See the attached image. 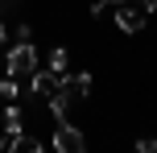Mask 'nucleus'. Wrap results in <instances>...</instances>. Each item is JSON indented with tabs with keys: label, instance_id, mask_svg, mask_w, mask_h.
<instances>
[{
	"label": "nucleus",
	"instance_id": "nucleus-1",
	"mask_svg": "<svg viewBox=\"0 0 157 153\" xmlns=\"http://www.w3.org/2000/svg\"><path fill=\"white\" fill-rule=\"evenodd\" d=\"M33 71H37V50H33V41H21V46L8 50L4 75H13V79H29Z\"/></svg>",
	"mask_w": 157,
	"mask_h": 153
},
{
	"label": "nucleus",
	"instance_id": "nucleus-2",
	"mask_svg": "<svg viewBox=\"0 0 157 153\" xmlns=\"http://www.w3.org/2000/svg\"><path fill=\"white\" fill-rule=\"evenodd\" d=\"M54 149L58 153H87V137H83V128H75V124H58L54 128Z\"/></svg>",
	"mask_w": 157,
	"mask_h": 153
},
{
	"label": "nucleus",
	"instance_id": "nucleus-3",
	"mask_svg": "<svg viewBox=\"0 0 157 153\" xmlns=\"http://www.w3.org/2000/svg\"><path fill=\"white\" fill-rule=\"evenodd\" d=\"M145 21H149V13H145L141 4H120V13H116V25H120L124 33H141Z\"/></svg>",
	"mask_w": 157,
	"mask_h": 153
},
{
	"label": "nucleus",
	"instance_id": "nucleus-4",
	"mask_svg": "<svg viewBox=\"0 0 157 153\" xmlns=\"http://www.w3.org/2000/svg\"><path fill=\"white\" fill-rule=\"evenodd\" d=\"M58 83H62V75H54V71H50V66H46V71H33L29 75V95H54V91H58Z\"/></svg>",
	"mask_w": 157,
	"mask_h": 153
},
{
	"label": "nucleus",
	"instance_id": "nucleus-5",
	"mask_svg": "<svg viewBox=\"0 0 157 153\" xmlns=\"http://www.w3.org/2000/svg\"><path fill=\"white\" fill-rule=\"evenodd\" d=\"M62 91L75 99V104H78V99H87V95H91V75H87V71H78V75H62Z\"/></svg>",
	"mask_w": 157,
	"mask_h": 153
},
{
	"label": "nucleus",
	"instance_id": "nucleus-6",
	"mask_svg": "<svg viewBox=\"0 0 157 153\" xmlns=\"http://www.w3.org/2000/svg\"><path fill=\"white\" fill-rule=\"evenodd\" d=\"M71 108H75V99L66 95V91H62V83H58V91H54V95H50V116H54V120L62 124L66 116H71Z\"/></svg>",
	"mask_w": 157,
	"mask_h": 153
},
{
	"label": "nucleus",
	"instance_id": "nucleus-7",
	"mask_svg": "<svg viewBox=\"0 0 157 153\" xmlns=\"http://www.w3.org/2000/svg\"><path fill=\"white\" fill-rule=\"evenodd\" d=\"M4 137H8V145H13V141L21 137V108H17L13 99L4 104Z\"/></svg>",
	"mask_w": 157,
	"mask_h": 153
},
{
	"label": "nucleus",
	"instance_id": "nucleus-8",
	"mask_svg": "<svg viewBox=\"0 0 157 153\" xmlns=\"http://www.w3.org/2000/svg\"><path fill=\"white\" fill-rule=\"evenodd\" d=\"M46 62H50V71H54V75H66V66H71V54H66L62 46H54V50H50V58H46Z\"/></svg>",
	"mask_w": 157,
	"mask_h": 153
},
{
	"label": "nucleus",
	"instance_id": "nucleus-9",
	"mask_svg": "<svg viewBox=\"0 0 157 153\" xmlns=\"http://www.w3.org/2000/svg\"><path fill=\"white\" fill-rule=\"evenodd\" d=\"M8 149H13V153H41V141H37V137H29V132H21V137H17Z\"/></svg>",
	"mask_w": 157,
	"mask_h": 153
},
{
	"label": "nucleus",
	"instance_id": "nucleus-10",
	"mask_svg": "<svg viewBox=\"0 0 157 153\" xmlns=\"http://www.w3.org/2000/svg\"><path fill=\"white\" fill-rule=\"evenodd\" d=\"M17 91H21V83H17L13 75H4V79H0V99L8 104V99H17Z\"/></svg>",
	"mask_w": 157,
	"mask_h": 153
},
{
	"label": "nucleus",
	"instance_id": "nucleus-11",
	"mask_svg": "<svg viewBox=\"0 0 157 153\" xmlns=\"http://www.w3.org/2000/svg\"><path fill=\"white\" fill-rule=\"evenodd\" d=\"M136 153H157V141L153 137H141V141H136Z\"/></svg>",
	"mask_w": 157,
	"mask_h": 153
},
{
	"label": "nucleus",
	"instance_id": "nucleus-12",
	"mask_svg": "<svg viewBox=\"0 0 157 153\" xmlns=\"http://www.w3.org/2000/svg\"><path fill=\"white\" fill-rule=\"evenodd\" d=\"M17 41H33V29H29V25H17Z\"/></svg>",
	"mask_w": 157,
	"mask_h": 153
},
{
	"label": "nucleus",
	"instance_id": "nucleus-13",
	"mask_svg": "<svg viewBox=\"0 0 157 153\" xmlns=\"http://www.w3.org/2000/svg\"><path fill=\"white\" fill-rule=\"evenodd\" d=\"M17 4H21V0H0V17H4V13H13Z\"/></svg>",
	"mask_w": 157,
	"mask_h": 153
},
{
	"label": "nucleus",
	"instance_id": "nucleus-14",
	"mask_svg": "<svg viewBox=\"0 0 157 153\" xmlns=\"http://www.w3.org/2000/svg\"><path fill=\"white\" fill-rule=\"evenodd\" d=\"M136 4H141L145 13H157V0H136Z\"/></svg>",
	"mask_w": 157,
	"mask_h": 153
},
{
	"label": "nucleus",
	"instance_id": "nucleus-15",
	"mask_svg": "<svg viewBox=\"0 0 157 153\" xmlns=\"http://www.w3.org/2000/svg\"><path fill=\"white\" fill-rule=\"evenodd\" d=\"M8 41V25H4V17H0V46Z\"/></svg>",
	"mask_w": 157,
	"mask_h": 153
},
{
	"label": "nucleus",
	"instance_id": "nucleus-16",
	"mask_svg": "<svg viewBox=\"0 0 157 153\" xmlns=\"http://www.w3.org/2000/svg\"><path fill=\"white\" fill-rule=\"evenodd\" d=\"M0 149H8V137H4V132H0Z\"/></svg>",
	"mask_w": 157,
	"mask_h": 153
},
{
	"label": "nucleus",
	"instance_id": "nucleus-17",
	"mask_svg": "<svg viewBox=\"0 0 157 153\" xmlns=\"http://www.w3.org/2000/svg\"><path fill=\"white\" fill-rule=\"evenodd\" d=\"M108 4H128V0H108Z\"/></svg>",
	"mask_w": 157,
	"mask_h": 153
}]
</instances>
